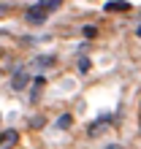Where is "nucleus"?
<instances>
[{
	"instance_id": "1",
	"label": "nucleus",
	"mask_w": 141,
	"mask_h": 149,
	"mask_svg": "<svg viewBox=\"0 0 141 149\" xmlns=\"http://www.w3.org/2000/svg\"><path fill=\"white\" fill-rule=\"evenodd\" d=\"M46 8L43 6H33V8H27V11H24V19H27L30 24H41V22H46Z\"/></svg>"
},
{
	"instance_id": "6",
	"label": "nucleus",
	"mask_w": 141,
	"mask_h": 149,
	"mask_svg": "<svg viewBox=\"0 0 141 149\" xmlns=\"http://www.w3.org/2000/svg\"><path fill=\"white\" fill-rule=\"evenodd\" d=\"M109 122H111V117H103V119H98V122H95V125L90 127V136H101V130H103L106 125H109Z\"/></svg>"
},
{
	"instance_id": "10",
	"label": "nucleus",
	"mask_w": 141,
	"mask_h": 149,
	"mask_svg": "<svg viewBox=\"0 0 141 149\" xmlns=\"http://www.w3.org/2000/svg\"><path fill=\"white\" fill-rule=\"evenodd\" d=\"M79 71H82V73H87V71H90V60H87V57H82V60H79Z\"/></svg>"
},
{
	"instance_id": "3",
	"label": "nucleus",
	"mask_w": 141,
	"mask_h": 149,
	"mask_svg": "<svg viewBox=\"0 0 141 149\" xmlns=\"http://www.w3.org/2000/svg\"><path fill=\"white\" fill-rule=\"evenodd\" d=\"M16 141H19V133H16V130H6V133L3 136H0V146H14Z\"/></svg>"
},
{
	"instance_id": "13",
	"label": "nucleus",
	"mask_w": 141,
	"mask_h": 149,
	"mask_svg": "<svg viewBox=\"0 0 141 149\" xmlns=\"http://www.w3.org/2000/svg\"><path fill=\"white\" fill-rule=\"evenodd\" d=\"M106 149H122L119 144H109V146H106Z\"/></svg>"
},
{
	"instance_id": "5",
	"label": "nucleus",
	"mask_w": 141,
	"mask_h": 149,
	"mask_svg": "<svg viewBox=\"0 0 141 149\" xmlns=\"http://www.w3.org/2000/svg\"><path fill=\"white\" fill-rule=\"evenodd\" d=\"M106 11H130V3L128 0H111V3H106Z\"/></svg>"
},
{
	"instance_id": "14",
	"label": "nucleus",
	"mask_w": 141,
	"mask_h": 149,
	"mask_svg": "<svg viewBox=\"0 0 141 149\" xmlns=\"http://www.w3.org/2000/svg\"><path fill=\"white\" fill-rule=\"evenodd\" d=\"M136 36H138V38H141V24H138V27H136Z\"/></svg>"
},
{
	"instance_id": "2",
	"label": "nucleus",
	"mask_w": 141,
	"mask_h": 149,
	"mask_svg": "<svg viewBox=\"0 0 141 149\" xmlns=\"http://www.w3.org/2000/svg\"><path fill=\"white\" fill-rule=\"evenodd\" d=\"M27 84H30V73H27V68H19V71L14 73V79H11V90H14V92H22Z\"/></svg>"
},
{
	"instance_id": "7",
	"label": "nucleus",
	"mask_w": 141,
	"mask_h": 149,
	"mask_svg": "<svg viewBox=\"0 0 141 149\" xmlns=\"http://www.w3.org/2000/svg\"><path fill=\"white\" fill-rule=\"evenodd\" d=\"M43 84H46V79H43V76H38V79L33 81V92H30V98H33V100H38V95H41V87H43Z\"/></svg>"
},
{
	"instance_id": "8",
	"label": "nucleus",
	"mask_w": 141,
	"mask_h": 149,
	"mask_svg": "<svg viewBox=\"0 0 141 149\" xmlns=\"http://www.w3.org/2000/svg\"><path fill=\"white\" fill-rule=\"evenodd\" d=\"M38 6H43L46 11H54V8L63 6V0H38Z\"/></svg>"
},
{
	"instance_id": "4",
	"label": "nucleus",
	"mask_w": 141,
	"mask_h": 149,
	"mask_svg": "<svg viewBox=\"0 0 141 149\" xmlns=\"http://www.w3.org/2000/svg\"><path fill=\"white\" fill-rule=\"evenodd\" d=\"M49 65H54V57H52V54H43V57H35L33 60L35 71H43V68H49Z\"/></svg>"
},
{
	"instance_id": "9",
	"label": "nucleus",
	"mask_w": 141,
	"mask_h": 149,
	"mask_svg": "<svg viewBox=\"0 0 141 149\" xmlns=\"http://www.w3.org/2000/svg\"><path fill=\"white\" fill-rule=\"evenodd\" d=\"M70 122H73V119H70V114H63V117L57 119V127H60V130H65V127H70Z\"/></svg>"
},
{
	"instance_id": "11",
	"label": "nucleus",
	"mask_w": 141,
	"mask_h": 149,
	"mask_svg": "<svg viewBox=\"0 0 141 149\" xmlns=\"http://www.w3.org/2000/svg\"><path fill=\"white\" fill-rule=\"evenodd\" d=\"M84 36H87V38H95V36H98V27H92V24H87V27H84Z\"/></svg>"
},
{
	"instance_id": "12",
	"label": "nucleus",
	"mask_w": 141,
	"mask_h": 149,
	"mask_svg": "<svg viewBox=\"0 0 141 149\" xmlns=\"http://www.w3.org/2000/svg\"><path fill=\"white\" fill-rule=\"evenodd\" d=\"M8 14V6H3V3H0V16H6Z\"/></svg>"
}]
</instances>
